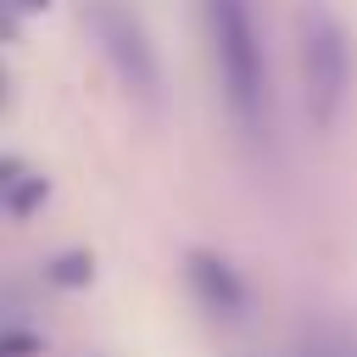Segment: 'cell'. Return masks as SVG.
Masks as SVG:
<instances>
[{
    "instance_id": "1",
    "label": "cell",
    "mask_w": 357,
    "mask_h": 357,
    "mask_svg": "<svg viewBox=\"0 0 357 357\" xmlns=\"http://www.w3.org/2000/svg\"><path fill=\"white\" fill-rule=\"evenodd\" d=\"M195 6H201L218 95H223L234 134L251 145H268V134H273V61H268L257 0H195Z\"/></svg>"
},
{
    "instance_id": "2",
    "label": "cell",
    "mask_w": 357,
    "mask_h": 357,
    "mask_svg": "<svg viewBox=\"0 0 357 357\" xmlns=\"http://www.w3.org/2000/svg\"><path fill=\"white\" fill-rule=\"evenodd\" d=\"M296 89L318 134H329L357 95V39L346 17L324 0H301L296 11Z\"/></svg>"
},
{
    "instance_id": "3",
    "label": "cell",
    "mask_w": 357,
    "mask_h": 357,
    "mask_svg": "<svg viewBox=\"0 0 357 357\" xmlns=\"http://www.w3.org/2000/svg\"><path fill=\"white\" fill-rule=\"evenodd\" d=\"M89 28H95L100 56H106L112 73L123 78V89L156 106V100H162V61H156V45H151L145 22H139L123 0H89Z\"/></svg>"
},
{
    "instance_id": "4",
    "label": "cell",
    "mask_w": 357,
    "mask_h": 357,
    "mask_svg": "<svg viewBox=\"0 0 357 357\" xmlns=\"http://www.w3.org/2000/svg\"><path fill=\"white\" fill-rule=\"evenodd\" d=\"M184 279H190V296L218 318V324H240L251 318L257 296H251V279L212 245H190L184 251Z\"/></svg>"
},
{
    "instance_id": "5",
    "label": "cell",
    "mask_w": 357,
    "mask_h": 357,
    "mask_svg": "<svg viewBox=\"0 0 357 357\" xmlns=\"http://www.w3.org/2000/svg\"><path fill=\"white\" fill-rule=\"evenodd\" d=\"M290 357H357V329H346L335 318H307Z\"/></svg>"
},
{
    "instance_id": "6",
    "label": "cell",
    "mask_w": 357,
    "mask_h": 357,
    "mask_svg": "<svg viewBox=\"0 0 357 357\" xmlns=\"http://www.w3.org/2000/svg\"><path fill=\"white\" fill-rule=\"evenodd\" d=\"M45 201H50V178L28 167V173H22V178H17L11 190H6V201H0V212H11V218H33V212H39Z\"/></svg>"
},
{
    "instance_id": "7",
    "label": "cell",
    "mask_w": 357,
    "mask_h": 357,
    "mask_svg": "<svg viewBox=\"0 0 357 357\" xmlns=\"http://www.w3.org/2000/svg\"><path fill=\"white\" fill-rule=\"evenodd\" d=\"M45 279L61 284V290H84V284L95 279V257H89V251H61V257L45 262Z\"/></svg>"
},
{
    "instance_id": "8",
    "label": "cell",
    "mask_w": 357,
    "mask_h": 357,
    "mask_svg": "<svg viewBox=\"0 0 357 357\" xmlns=\"http://www.w3.org/2000/svg\"><path fill=\"white\" fill-rule=\"evenodd\" d=\"M33 351H39L33 329H0V357H33Z\"/></svg>"
},
{
    "instance_id": "9",
    "label": "cell",
    "mask_w": 357,
    "mask_h": 357,
    "mask_svg": "<svg viewBox=\"0 0 357 357\" xmlns=\"http://www.w3.org/2000/svg\"><path fill=\"white\" fill-rule=\"evenodd\" d=\"M22 173H28V167H22L17 156H0V201H6V190H11V184H17Z\"/></svg>"
},
{
    "instance_id": "10",
    "label": "cell",
    "mask_w": 357,
    "mask_h": 357,
    "mask_svg": "<svg viewBox=\"0 0 357 357\" xmlns=\"http://www.w3.org/2000/svg\"><path fill=\"white\" fill-rule=\"evenodd\" d=\"M11 33H17V6L0 0V39H11Z\"/></svg>"
},
{
    "instance_id": "11",
    "label": "cell",
    "mask_w": 357,
    "mask_h": 357,
    "mask_svg": "<svg viewBox=\"0 0 357 357\" xmlns=\"http://www.w3.org/2000/svg\"><path fill=\"white\" fill-rule=\"evenodd\" d=\"M11 6H17V11H45L50 0H11Z\"/></svg>"
},
{
    "instance_id": "12",
    "label": "cell",
    "mask_w": 357,
    "mask_h": 357,
    "mask_svg": "<svg viewBox=\"0 0 357 357\" xmlns=\"http://www.w3.org/2000/svg\"><path fill=\"white\" fill-rule=\"evenodd\" d=\"M0 100H6V78H0Z\"/></svg>"
}]
</instances>
